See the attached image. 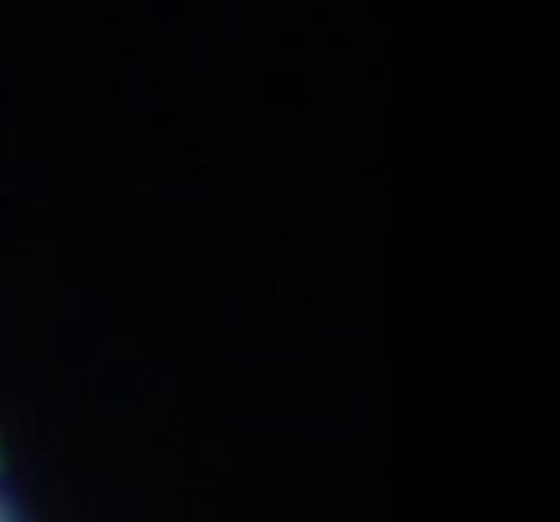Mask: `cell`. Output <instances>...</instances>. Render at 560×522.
Instances as JSON below:
<instances>
[]
</instances>
